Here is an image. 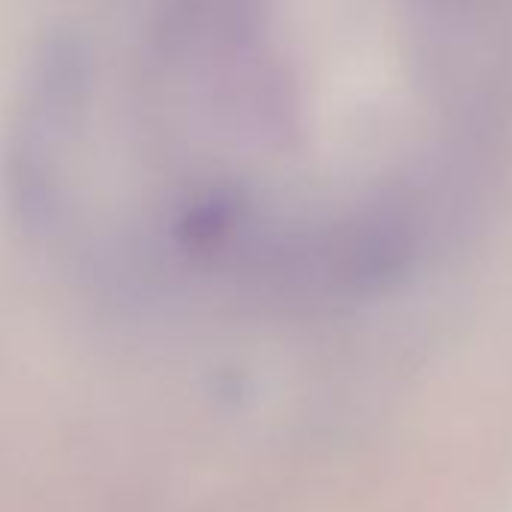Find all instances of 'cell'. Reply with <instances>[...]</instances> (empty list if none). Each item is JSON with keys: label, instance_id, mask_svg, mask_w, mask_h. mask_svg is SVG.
I'll return each instance as SVG.
<instances>
[{"label": "cell", "instance_id": "6da1fadb", "mask_svg": "<svg viewBox=\"0 0 512 512\" xmlns=\"http://www.w3.org/2000/svg\"><path fill=\"white\" fill-rule=\"evenodd\" d=\"M90 81L93 60L87 42L69 30L45 36L27 69L15 132L60 150V144L84 117Z\"/></svg>", "mask_w": 512, "mask_h": 512}]
</instances>
